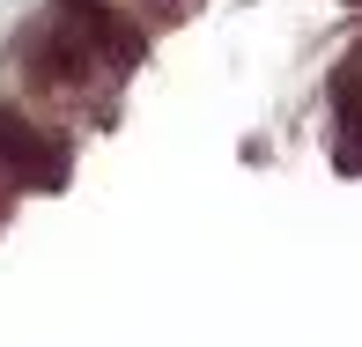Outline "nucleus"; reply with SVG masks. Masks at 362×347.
<instances>
[{
  "label": "nucleus",
  "instance_id": "obj_2",
  "mask_svg": "<svg viewBox=\"0 0 362 347\" xmlns=\"http://www.w3.org/2000/svg\"><path fill=\"white\" fill-rule=\"evenodd\" d=\"M59 30H74L104 67H126V74H134L141 59H148V37L126 23V15H111L104 0H67V8H59Z\"/></svg>",
  "mask_w": 362,
  "mask_h": 347
},
{
  "label": "nucleus",
  "instance_id": "obj_1",
  "mask_svg": "<svg viewBox=\"0 0 362 347\" xmlns=\"http://www.w3.org/2000/svg\"><path fill=\"white\" fill-rule=\"evenodd\" d=\"M0 170H8L15 185L59 192V185H67V141H59V134H37L15 104H0Z\"/></svg>",
  "mask_w": 362,
  "mask_h": 347
},
{
  "label": "nucleus",
  "instance_id": "obj_3",
  "mask_svg": "<svg viewBox=\"0 0 362 347\" xmlns=\"http://www.w3.org/2000/svg\"><path fill=\"white\" fill-rule=\"evenodd\" d=\"M340 126H348V148H340V170H355L362 163V89L340 96Z\"/></svg>",
  "mask_w": 362,
  "mask_h": 347
}]
</instances>
